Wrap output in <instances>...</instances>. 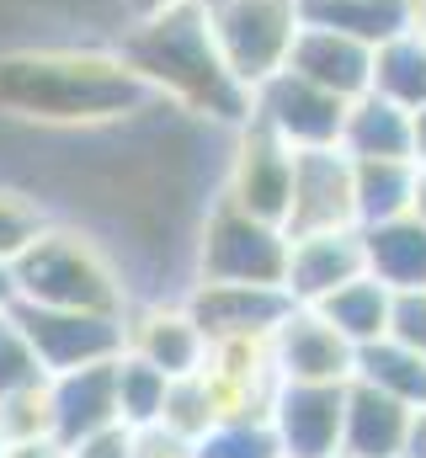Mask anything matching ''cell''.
Masks as SVG:
<instances>
[{
    "label": "cell",
    "instance_id": "cell-19",
    "mask_svg": "<svg viewBox=\"0 0 426 458\" xmlns=\"http://www.w3.org/2000/svg\"><path fill=\"white\" fill-rule=\"evenodd\" d=\"M362 256L384 288H426V225L416 214L362 225Z\"/></svg>",
    "mask_w": 426,
    "mask_h": 458
},
{
    "label": "cell",
    "instance_id": "cell-22",
    "mask_svg": "<svg viewBox=\"0 0 426 458\" xmlns=\"http://www.w3.org/2000/svg\"><path fill=\"white\" fill-rule=\"evenodd\" d=\"M368 91L389 97L405 113L422 107L426 102V38L422 32L405 27V32H395V38H384L373 48V81H368Z\"/></svg>",
    "mask_w": 426,
    "mask_h": 458
},
{
    "label": "cell",
    "instance_id": "cell-7",
    "mask_svg": "<svg viewBox=\"0 0 426 458\" xmlns=\"http://www.w3.org/2000/svg\"><path fill=\"white\" fill-rule=\"evenodd\" d=\"M283 229L288 240L325 234V229H357V182H352V155L341 144L294 149V192H288Z\"/></svg>",
    "mask_w": 426,
    "mask_h": 458
},
{
    "label": "cell",
    "instance_id": "cell-2",
    "mask_svg": "<svg viewBox=\"0 0 426 458\" xmlns=\"http://www.w3.org/2000/svg\"><path fill=\"white\" fill-rule=\"evenodd\" d=\"M149 86L123 54L102 48H27L0 59V113L48 128H102L133 117Z\"/></svg>",
    "mask_w": 426,
    "mask_h": 458
},
{
    "label": "cell",
    "instance_id": "cell-5",
    "mask_svg": "<svg viewBox=\"0 0 426 458\" xmlns=\"http://www.w3.org/2000/svg\"><path fill=\"white\" fill-rule=\"evenodd\" d=\"M283 272H288V229L218 198L198 234V283L283 288Z\"/></svg>",
    "mask_w": 426,
    "mask_h": 458
},
{
    "label": "cell",
    "instance_id": "cell-3",
    "mask_svg": "<svg viewBox=\"0 0 426 458\" xmlns=\"http://www.w3.org/2000/svg\"><path fill=\"white\" fill-rule=\"evenodd\" d=\"M16 304H43V310H86V315H128L123 277L102 256L97 240L81 229H43L16 261Z\"/></svg>",
    "mask_w": 426,
    "mask_h": 458
},
{
    "label": "cell",
    "instance_id": "cell-31",
    "mask_svg": "<svg viewBox=\"0 0 426 458\" xmlns=\"http://www.w3.org/2000/svg\"><path fill=\"white\" fill-rule=\"evenodd\" d=\"M389 342L426 357V288H389Z\"/></svg>",
    "mask_w": 426,
    "mask_h": 458
},
{
    "label": "cell",
    "instance_id": "cell-41",
    "mask_svg": "<svg viewBox=\"0 0 426 458\" xmlns=\"http://www.w3.org/2000/svg\"><path fill=\"white\" fill-rule=\"evenodd\" d=\"M0 458H5V448H0Z\"/></svg>",
    "mask_w": 426,
    "mask_h": 458
},
{
    "label": "cell",
    "instance_id": "cell-21",
    "mask_svg": "<svg viewBox=\"0 0 426 458\" xmlns=\"http://www.w3.org/2000/svg\"><path fill=\"white\" fill-rule=\"evenodd\" d=\"M299 16L310 27L346 32V38H357L368 48L405 32V0H299Z\"/></svg>",
    "mask_w": 426,
    "mask_h": 458
},
{
    "label": "cell",
    "instance_id": "cell-38",
    "mask_svg": "<svg viewBox=\"0 0 426 458\" xmlns=\"http://www.w3.org/2000/svg\"><path fill=\"white\" fill-rule=\"evenodd\" d=\"M405 27L411 32H426V0H405Z\"/></svg>",
    "mask_w": 426,
    "mask_h": 458
},
{
    "label": "cell",
    "instance_id": "cell-23",
    "mask_svg": "<svg viewBox=\"0 0 426 458\" xmlns=\"http://www.w3.org/2000/svg\"><path fill=\"white\" fill-rule=\"evenodd\" d=\"M310 310H320L352 346H368V342H379V336L389 331V288H384L373 272L352 277L346 288H336L330 299H320V304H310Z\"/></svg>",
    "mask_w": 426,
    "mask_h": 458
},
{
    "label": "cell",
    "instance_id": "cell-15",
    "mask_svg": "<svg viewBox=\"0 0 426 458\" xmlns=\"http://www.w3.org/2000/svg\"><path fill=\"white\" fill-rule=\"evenodd\" d=\"M416 432V411L362 378H346L341 405V454L346 458H405Z\"/></svg>",
    "mask_w": 426,
    "mask_h": 458
},
{
    "label": "cell",
    "instance_id": "cell-20",
    "mask_svg": "<svg viewBox=\"0 0 426 458\" xmlns=\"http://www.w3.org/2000/svg\"><path fill=\"white\" fill-rule=\"evenodd\" d=\"M352 378H362V384H373V389L405 400L411 411H426V357L411 352V346H400V342H389V336L357 346Z\"/></svg>",
    "mask_w": 426,
    "mask_h": 458
},
{
    "label": "cell",
    "instance_id": "cell-43",
    "mask_svg": "<svg viewBox=\"0 0 426 458\" xmlns=\"http://www.w3.org/2000/svg\"><path fill=\"white\" fill-rule=\"evenodd\" d=\"M422 38H426V32H422Z\"/></svg>",
    "mask_w": 426,
    "mask_h": 458
},
{
    "label": "cell",
    "instance_id": "cell-40",
    "mask_svg": "<svg viewBox=\"0 0 426 458\" xmlns=\"http://www.w3.org/2000/svg\"><path fill=\"white\" fill-rule=\"evenodd\" d=\"M160 5H176V0H133V11L144 16V11H160Z\"/></svg>",
    "mask_w": 426,
    "mask_h": 458
},
{
    "label": "cell",
    "instance_id": "cell-8",
    "mask_svg": "<svg viewBox=\"0 0 426 458\" xmlns=\"http://www.w3.org/2000/svg\"><path fill=\"white\" fill-rule=\"evenodd\" d=\"M16 320L38 352L43 373H70L86 362L123 357V315H86V310H43V304H16Z\"/></svg>",
    "mask_w": 426,
    "mask_h": 458
},
{
    "label": "cell",
    "instance_id": "cell-17",
    "mask_svg": "<svg viewBox=\"0 0 426 458\" xmlns=\"http://www.w3.org/2000/svg\"><path fill=\"white\" fill-rule=\"evenodd\" d=\"M48 405H54V443L59 448L112 427L117 421V357L54 373L48 378Z\"/></svg>",
    "mask_w": 426,
    "mask_h": 458
},
{
    "label": "cell",
    "instance_id": "cell-1",
    "mask_svg": "<svg viewBox=\"0 0 426 458\" xmlns=\"http://www.w3.org/2000/svg\"><path fill=\"white\" fill-rule=\"evenodd\" d=\"M117 54L149 86V97H166L182 113H198L209 123H224V128L251 123V91L229 75V64L209 32L203 0H176V5L144 11L123 32Z\"/></svg>",
    "mask_w": 426,
    "mask_h": 458
},
{
    "label": "cell",
    "instance_id": "cell-10",
    "mask_svg": "<svg viewBox=\"0 0 426 458\" xmlns=\"http://www.w3.org/2000/svg\"><path fill=\"white\" fill-rule=\"evenodd\" d=\"M352 357H357V346L310 304H294L288 320L272 331L277 384H346L352 378Z\"/></svg>",
    "mask_w": 426,
    "mask_h": 458
},
{
    "label": "cell",
    "instance_id": "cell-35",
    "mask_svg": "<svg viewBox=\"0 0 426 458\" xmlns=\"http://www.w3.org/2000/svg\"><path fill=\"white\" fill-rule=\"evenodd\" d=\"M411 214L426 225V160H416V182H411Z\"/></svg>",
    "mask_w": 426,
    "mask_h": 458
},
{
    "label": "cell",
    "instance_id": "cell-25",
    "mask_svg": "<svg viewBox=\"0 0 426 458\" xmlns=\"http://www.w3.org/2000/svg\"><path fill=\"white\" fill-rule=\"evenodd\" d=\"M166 389H171V378H166L160 368H149V362H139V357H128V352L117 357V421H123V427L149 432V427L160 421Z\"/></svg>",
    "mask_w": 426,
    "mask_h": 458
},
{
    "label": "cell",
    "instance_id": "cell-4",
    "mask_svg": "<svg viewBox=\"0 0 426 458\" xmlns=\"http://www.w3.org/2000/svg\"><path fill=\"white\" fill-rule=\"evenodd\" d=\"M203 16L229 75L245 91H256L267 75L288 64L294 32L304 27L299 0H203Z\"/></svg>",
    "mask_w": 426,
    "mask_h": 458
},
{
    "label": "cell",
    "instance_id": "cell-33",
    "mask_svg": "<svg viewBox=\"0 0 426 458\" xmlns=\"http://www.w3.org/2000/svg\"><path fill=\"white\" fill-rule=\"evenodd\" d=\"M133 458H192V443H176V437H166V432H139V448Z\"/></svg>",
    "mask_w": 426,
    "mask_h": 458
},
{
    "label": "cell",
    "instance_id": "cell-11",
    "mask_svg": "<svg viewBox=\"0 0 426 458\" xmlns=\"http://www.w3.org/2000/svg\"><path fill=\"white\" fill-rule=\"evenodd\" d=\"M341 405L346 384H277L272 432L283 458H336L341 454Z\"/></svg>",
    "mask_w": 426,
    "mask_h": 458
},
{
    "label": "cell",
    "instance_id": "cell-12",
    "mask_svg": "<svg viewBox=\"0 0 426 458\" xmlns=\"http://www.w3.org/2000/svg\"><path fill=\"white\" fill-rule=\"evenodd\" d=\"M294 299L283 288H256V283H198L187 293V315L198 320V331L218 336H272L288 320Z\"/></svg>",
    "mask_w": 426,
    "mask_h": 458
},
{
    "label": "cell",
    "instance_id": "cell-6",
    "mask_svg": "<svg viewBox=\"0 0 426 458\" xmlns=\"http://www.w3.org/2000/svg\"><path fill=\"white\" fill-rule=\"evenodd\" d=\"M341 117H346V102L310 86L294 70H277L251 91V123L277 133L288 149H330V144H341Z\"/></svg>",
    "mask_w": 426,
    "mask_h": 458
},
{
    "label": "cell",
    "instance_id": "cell-37",
    "mask_svg": "<svg viewBox=\"0 0 426 458\" xmlns=\"http://www.w3.org/2000/svg\"><path fill=\"white\" fill-rule=\"evenodd\" d=\"M5 310H16V272H11V261H0V315Z\"/></svg>",
    "mask_w": 426,
    "mask_h": 458
},
{
    "label": "cell",
    "instance_id": "cell-9",
    "mask_svg": "<svg viewBox=\"0 0 426 458\" xmlns=\"http://www.w3.org/2000/svg\"><path fill=\"white\" fill-rule=\"evenodd\" d=\"M288 192H294V149L267 133L261 123H240L234 128V155H229V176H224V198L267 225H283L288 214Z\"/></svg>",
    "mask_w": 426,
    "mask_h": 458
},
{
    "label": "cell",
    "instance_id": "cell-26",
    "mask_svg": "<svg viewBox=\"0 0 426 458\" xmlns=\"http://www.w3.org/2000/svg\"><path fill=\"white\" fill-rule=\"evenodd\" d=\"M192 458H283L272 421H213L192 443Z\"/></svg>",
    "mask_w": 426,
    "mask_h": 458
},
{
    "label": "cell",
    "instance_id": "cell-36",
    "mask_svg": "<svg viewBox=\"0 0 426 458\" xmlns=\"http://www.w3.org/2000/svg\"><path fill=\"white\" fill-rule=\"evenodd\" d=\"M411 155H416V160H426V102L411 113Z\"/></svg>",
    "mask_w": 426,
    "mask_h": 458
},
{
    "label": "cell",
    "instance_id": "cell-42",
    "mask_svg": "<svg viewBox=\"0 0 426 458\" xmlns=\"http://www.w3.org/2000/svg\"><path fill=\"white\" fill-rule=\"evenodd\" d=\"M336 458H346V454H336Z\"/></svg>",
    "mask_w": 426,
    "mask_h": 458
},
{
    "label": "cell",
    "instance_id": "cell-16",
    "mask_svg": "<svg viewBox=\"0 0 426 458\" xmlns=\"http://www.w3.org/2000/svg\"><path fill=\"white\" fill-rule=\"evenodd\" d=\"M283 70H294L310 86L341 97V102H352L373 81V48L357 43V38H346V32H330V27H310L304 21L294 32V48H288V64Z\"/></svg>",
    "mask_w": 426,
    "mask_h": 458
},
{
    "label": "cell",
    "instance_id": "cell-29",
    "mask_svg": "<svg viewBox=\"0 0 426 458\" xmlns=\"http://www.w3.org/2000/svg\"><path fill=\"white\" fill-rule=\"evenodd\" d=\"M43 378H48V373H43L38 352L27 342L16 310H5V315H0V400L16 394V389H32V384H43Z\"/></svg>",
    "mask_w": 426,
    "mask_h": 458
},
{
    "label": "cell",
    "instance_id": "cell-32",
    "mask_svg": "<svg viewBox=\"0 0 426 458\" xmlns=\"http://www.w3.org/2000/svg\"><path fill=\"white\" fill-rule=\"evenodd\" d=\"M139 448V432L133 427H123V421H112L102 432H91V437H81V443H70L64 458H133Z\"/></svg>",
    "mask_w": 426,
    "mask_h": 458
},
{
    "label": "cell",
    "instance_id": "cell-14",
    "mask_svg": "<svg viewBox=\"0 0 426 458\" xmlns=\"http://www.w3.org/2000/svg\"><path fill=\"white\" fill-rule=\"evenodd\" d=\"M123 352L160 368L166 378L203 373L209 362V336L187 315V304H149L139 315H123Z\"/></svg>",
    "mask_w": 426,
    "mask_h": 458
},
{
    "label": "cell",
    "instance_id": "cell-27",
    "mask_svg": "<svg viewBox=\"0 0 426 458\" xmlns=\"http://www.w3.org/2000/svg\"><path fill=\"white\" fill-rule=\"evenodd\" d=\"M209 427H213V411H209V394H203V378H198V373L171 378L155 432H166V437H176V443H198Z\"/></svg>",
    "mask_w": 426,
    "mask_h": 458
},
{
    "label": "cell",
    "instance_id": "cell-18",
    "mask_svg": "<svg viewBox=\"0 0 426 458\" xmlns=\"http://www.w3.org/2000/svg\"><path fill=\"white\" fill-rule=\"evenodd\" d=\"M341 149L352 160H416L411 155V113L379 91L352 97L346 117H341Z\"/></svg>",
    "mask_w": 426,
    "mask_h": 458
},
{
    "label": "cell",
    "instance_id": "cell-24",
    "mask_svg": "<svg viewBox=\"0 0 426 458\" xmlns=\"http://www.w3.org/2000/svg\"><path fill=\"white\" fill-rule=\"evenodd\" d=\"M352 182H357V229L384 225L411 214L416 160H352Z\"/></svg>",
    "mask_w": 426,
    "mask_h": 458
},
{
    "label": "cell",
    "instance_id": "cell-13",
    "mask_svg": "<svg viewBox=\"0 0 426 458\" xmlns=\"http://www.w3.org/2000/svg\"><path fill=\"white\" fill-rule=\"evenodd\" d=\"M368 272L362 256V229H325V234H294L288 240V272H283V293L294 304H320L336 288H346L352 277Z\"/></svg>",
    "mask_w": 426,
    "mask_h": 458
},
{
    "label": "cell",
    "instance_id": "cell-28",
    "mask_svg": "<svg viewBox=\"0 0 426 458\" xmlns=\"http://www.w3.org/2000/svg\"><path fill=\"white\" fill-rule=\"evenodd\" d=\"M54 437V405H48V378L32 389H16L0 400V443H32Z\"/></svg>",
    "mask_w": 426,
    "mask_h": 458
},
{
    "label": "cell",
    "instance_id": "cell-30",
    "mask_svg": "<svg viewBox=\"0 0 426 458\" xmlns=\"http://www.w3.org/2000/svg\"><path fill=\"white\" fill-rule=\"evenodd\" d=\"M43 229H48V219H43V208H38L27 192L0 187V261H16Z\"/></svg>",
    "mask_w": 426,
    "mask_h": 458
},
{
    "label": "cell",
    "instance_id": "cell-39",
    "mask_svg": "<svg viewBox=\"0 0 426 458\" xmlns=\"http://www.w3.org/2000/svg\"><path fill=\"white\" fill-rule=\"evenodd\" d=\"M405 458H426V411H416V432H411V454Z\"/></svg>",
    "mask_w": 426,
    "mask_h": 458
},
{
    "label": "cell",
    "instance_id": "cell-34",
    "mask_svg": "<svg viewBox=\"0 0 426 458\" xmlns=\"http://www.w3.org/2000/svg\"><path fill=\"white\" fill-rule=\"evenodd\" d=\"M5 458H64V448L54 437H32V443H0Z\"/></svg>",
    "mask_w": 426,
    "mask_h": 458
}]
</instances>
